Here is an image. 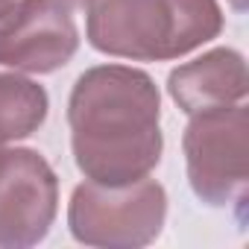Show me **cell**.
Segmentation results:
<instances>
[{"label":"cell","instance_id":"5","mask_svg":"<svg viewBox=\"0 0 249 249\" xmlns=\"http://www.w3.org/2000/svg\"><path fill=\"white\" fill-rule=\"evenodd\" d=\"M59 214V176L30 147H0V249L41 243Z\"/></svg>","mask_w":249,"mask_h":249},{"label":"cell","instance_id":"6","mask_svg":"<svg viewBox=\"0 0 249 249\" xmlns=\"http://www.w3.org/2000/svg\"><path fill=\"white\" fill-rule=\"evenodd\" d=\"M79 50L73 15L59 0H15L0 15V68L15 73H56Z\"/></svg>","mask_w":249,"mask_h":249},{"label":"cell","instance_id":"2","mask_svg":"<svg viewBox=\"0 0 249 249\" xmlns=\"http://www.w3.org/2000/svg\"><path fill=\"white\" fill-rule=\"evenodd\" d=\"M226 27L217 0H91L85 38L97 53L129 62H173Z\"/></svg>","mask_w":249,"mask_h":249},{"label":"cell","instance_id":"1","mask_svg":"<svg viewBox=\"0 0 249 249\" xmlns=\"http://www.w3.org/2000/svg\"><path fill=\"white\" fill-rule=\"evenodd\" d=\"M68 126L73 161L97 185L147 179L164 153L159 85L132 65H94L79 73L68 97Z\"/></svg>","mask_w":249,"mask_h":249},{"label":"cell","instance_id":"11","mask_svg":"<svg viewBox=\"0 0 249 249\" xmlns=\"http://www.w3.org/2000/svg\"><path fill=\"white\" fill-rule=\"evenodd\" d=\"M12 3H15V0H0V15H3V12L12 6Z\"/></svg>","mask_w":249,"mask_h":249},{"label":"cell","instance_id":"3","mask_svg":"<svg viewBox=\"0 0 249 249\" xmlns=\"http://www.w3.org/2000/svg\"><path fill=\"white\" fill-rule=\"evenodd\" d=\"M167 220V191L156 179L132 185L82 182L68 202V229L73 240L100 249H138L153 243Z\"/></svg>","mask_w":249,"mask_h":249},{"label":"cell","instance_id":"4","mask_svg":"<svg viewBox=\"0 0 249 249\" xmlns=\"http://www.w3.org/2000/svg\"><path fill=\"white\" fill-rule=\"evenodd\" d=\"M191 191L211 208L246 199L249 179V111L243 103L191 114L182 135Z\"/></svg>","mask_w":249,"mask_h":249},{"label":"cell","instance_id":"9","mask_svg":"<svg viewBox=\"0 0 249 249\" xmlns=\"http://www.w3.org/2000/svg\"><path fill=\"white\" fill-rule=\"evenodd\" d=\"M59 3H62V6H68V9L73 12V9H88L91 0H59Z\"/></svg>","mask_w":249,"mask_h":249},{"label":"cell","instance_id":"7","mask_svg":"<svg viewBox=\"0 0 249 249\" xmlns=\"http://www.w3.org/2000/svg\"><path fill=\"white\" fill-rule=\"evenodd\" d=\"M246 91V59L234 47H214L173 68L167 76V94L188 117L205 108L243 103Z\"/></svg>","mask_w":249,"mask_h":249},{"label":"cell","instance_id":"10","mask_svg":"<svg viewBox=\"0 0 249 249\" xmlns=\"http://www.w3.org/2000/svg\"><path fill=\"white\" fill-rule=\"evenodd\" d=\"M234 12H246V0H229Z\"/></svg>","mask_w":249,"mask_h":249},{"label":"cell","instance_id":"8","mask_svg":"<svg viewBox=\"0 0 249 249\" xmlns=\"http://www.w3.org/2000/svg\"><path fill=\"white\" fill-rule=\"evenodd\" d=\"M50 111L44 85L21 73H0V147L36 135Z\"/></svg>","mask_w":249,"mask_h":249}]
</instances>
